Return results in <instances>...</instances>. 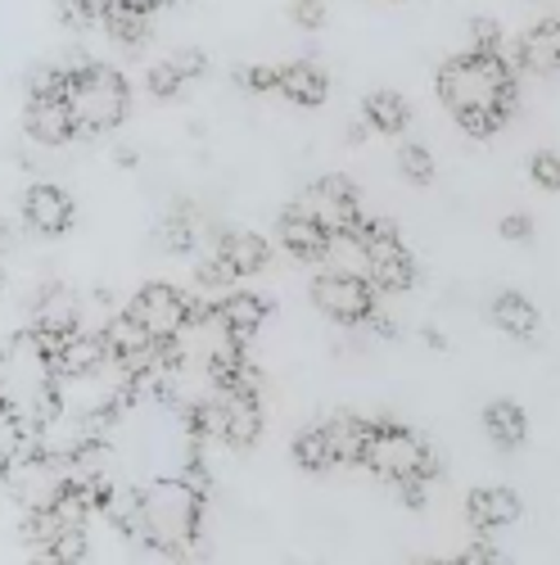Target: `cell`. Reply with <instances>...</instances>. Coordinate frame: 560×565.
<instances>
[{
  "label": "cell",
  "mask_w": 560,
  "mask_h": 565,
  "mask_svg": "<svg viewBox=\"0 0 560 565\" xmlns=\"http://www.w3.org/2000/svg\"><path fill=\"white\" fill-rule=\"evenodd\" d=\"M200 525H204V476L200 461L181 476H159L146 489H136V521H131V539H140L146 547L163 552V556H185L200 543Z\"/></svg>",
  "instance_id": "6da1fadb"
},
{
  "label": "cell",
  "mask_w": 560,
  "mask_h": 565,
  "mask_svg": "<svg viewBox=\"0 0 560 565\" xmlns=\"http://www.w3.org/2000/svg\"><path fill=\"white\" fill-rule=\"evenodd\" d=\"M439 96L465 131L488 136L516 109V64H506L502 51L448 60L439 68Z\"/></svg>",
  "instance_id": "7a4b0ae2"
},
{
  "label": "cell",
  "mask_w": 560,
  "mask_h": 565,
  "mask_svg": "<svg viewBox=\"0 0 560 565\" xmlns=\"http://www.w3.org/2000/svg\"><path fill=\"white\" fill-rule=\"evenodd\" d=\"M55 349L45 344L36 331L14 335L10 344H0V412L6 420L36 430L45 416H55Z\"/></svg>",
  "instance_id": "3957f363"
},
{
  "label": "cell",
  "mask_w": 560,
  "mask_h": 565,
  "mask_svg": "<svg viewBox=\"0 0 560 565\" xmlns=\"http://www.w3.org/2000/svg\"><path fill=\"white\" fill-rule=\"evenodd\" d=\"M131 109L127 77L109 64H73V86H68V114H73V136L96 140L114 131Z\"/></svg>",
  "instance_id": "277c9868"
},
{
  "label": "cell",
  "mask_w": 560,
  "mask_h": 565,
  "mask_svg": "<svg viewBox=\"0 0 560 565\" xmlns=\"http://www.w3.org/2000/svg\"><path fill=\"white\" fill-rule=\"evenodd\" d=\"M376 480L389 484H430L439 476V457L434 448L420 439L411 426H398V420H376L370 426V444H366V461H362Z\"/></svg>",
  "instance_id": "5b68a950"
},
{
  "label": "cell",
  "mask_w": 560,
  "mask_h": 565,
  "mask_svg": "<svg viewBox=\"0 0 560 565\" xmlns=\"http://www.w3.org/2000/svg\"><path fill=\"white\" fill-rule=\"evenodd\" d=\"M353 231L366 235V249H370V286L385 290V295H402L416 286V258L411 249L398 241V231L380 217H362Z\"/></svg>",
  "instance_id": "8992f818"
},
{
  "label": "cell",
  "mask_w": 560,
  "mask_h": 565,
  "mask_svg": "<svg viewBox=\"0 0 560 565\" xmlns=\"http://www.w3.org/2000/svg\"><path fill=\"white\" fill-rule=\"evenodd\" d=\"M131 321L146 331L154 344H172L181 331H185V321H191L195 303L185 299L176 286H168V280H150V286H140L127 303Z\"/></svg>",
  "instance_id": "52a82bcc"
},
{
  "label": "cell",
  "mask_w": 560,
  "mask_h": 565,
  "mask_svg": "<svg viewBox=\"0 0 560 565\" xmlns=\"http://www.w3.org/2000/svg\"><path fill=\"white\" fill-rule=\"evenodd\" d=\"M312 303L340 326H366L376 317V286L362 276H340V271H321L312 276Z\"/></svg>",
  "instance_id": "ba28073f"
},
{
  "label": "cell",
  "mask_w": 560,
  "mask_h": 565,
  "mask_svg": "<svg viewBox=\"0 0 560 565\" xmlns=\"http://www.w3.org/2000/svg\"><path fill=\"white\" fill-rule=\"evenodd\" d=\"M325 231H353L366 213H362V200H357V185L348 181V177H340V172H331V177H316L308 191H303V200H299Z\"/></svg>",
  "instance_id": "9c48e42d"
},
{
  "label": "cell",
  "mask_w": 560,
  "mask_h": 565,
  "mask_svg": "<svg viewBox=\"0 0 560 565\" xmlns=\"http://www.w3.org/2000/svg\"><path fill=\"white\" fill-rule=\"evenodd\" d=\"M23 222L36 231V235H64L77 217V204L73 195L64 191V185L55 181H32L28 191H23V204H19Z\"/></svg>",
  "instance_id": "30bf717a"
},
{
  "label": "cell",
  "mask_w": 560,
  "mask_h": 565,
  "mask_svg": "<svg viewBox=\"0 0 560 565\" xmlns=\"http://www.w3.org/2000/svg\"><path fill=\"white\" fill-rule=\"evenodd\" d=\"M276 245L286 249L294 263H316L321 267V258H325V245H331V231H325L303 204H290L286 213H280V222H276Z\"/></svg>",
  "instance_id": "8fae6325"
},
{
  "label": "cell",
  "mask_w": 560,
  "mask_h": 565,
  "mask_svg": "<svg viewBox=\"0 0 560 565\" xmlns=\"http://www.w3.org/2000/svg\"><path fill=\"white\" fill-rule=\"evenodd\" d=\"M23 127L36 146H64L73 140V114L64 96H41V90H28V105H23Z\"/></svg>",
  "instance_id": "7c38bea8"
},
{
  "label": "cell",
  "mask_w": 560,
  "mask_h": 565,
  "mask_svg": "<svg viewBox=\"0 0 560 565\" xmlns=\"http://www.w3.org/2000/svg\"><path fill=\"white\" fill-rule=\"evenodd\" d=\"M520 515H525V507H520L516 489H475L471 498H465V521H471L480 534L516 525Z\"/></svg>",
  "instance_id": "4fadbf2b"
},
{
  "label": "cell",
  "mask_w": 560,
  "mask_h": 565,
  "mask_svg": "<svg viewBox=\"0 0 560 565\" xmlns=\"http://www.w3.org/2000/svg\"><path fill=\"white\" fill-rule=\"evenodd\" d=\"M276 96H286L290 105H303V109H316L325 96H331V77H325V68H316V64H308V60L280 64Z\"/></svg>",
  "instance_id": "5bb4252c"
},
{
  "label": "cell",
  "mask_w": 560,
  "mask_h": 565,
  "mask_svg": "<svg viewBox=\"0 0 560 565\" xmlns=\"http://www.w3.org/2000/svg\"><path fill=\"white\" fill-rule=\"evenodd\" d=\"M213 254L236 271V280L240 276H254V271H262L267 263H271V245L262 241L258 231H222L217 235V245H213Z\"/></svg>",
  "instance_id": "9a60e30c"
},
{
  "label": "cell",
  "mask_w": 560,
  "mask_h": 565,
  "mask_svg": "<svg viewBox=\"0 0 560 565\" xmlns=\"http://www.w3.org/2000/svg\"><path fill=\"white\" fill-rule=\"evenodd\" d=\"M325 426V439H331V452H335V466H362L366 461V444H370V426L376 420H362V416H331L321 420Z\"/></svg>",
  "instance_id": "2e32d148"
},
{
  "label": "cell",
  "mask_w": 560,
  "mask_h": 565,
  "mask_svg": "<svg viewBox=\"0 0 560 565\" xmlns=\"http://www.w3.org/2000/svg\"><path fill=\"white\" fill-rule=\"evenodd\" d=\"M516 68H525V73H556L560 68V19H547V23L525 32L520 51H516Z\"/></svg>",
  "instance_id": "e0dca14e"
},
{
  "label": "cell",
  "mask_w": 560,
  "mask_h": 565,
  "mask_svg": "<svg viewBox=\"0 0 560 565\" xmlns=\"http://www.w3.org/2000/svg\"><path fill=\"white\" fill-rule=\"evenodd\" d=\"M321 271H340V276H362L370 280V249L362 231H335L331 245H325Z\"/></svg>",
  "instance_id": "ac0fdd59"
},
{
  "label": "cell",
  "mask_w": 560,
  "mask_h": 565,
  "mask_svg": "<svg viewBox=\"0 0 560 565\" xmlns=\"http://www.w3.org/2000/svg\"><path fill=\"white\" fill-rule=\"evenodd\" d=\"M109 362V344H105V335L96 331H77V335H68L60 349H55V371L60 375H86V371H96V366H105Z\"/></svg>",
  "instance_id": "d6986e66"
},
{
  "label": "cell",
  "mask_w": 560,
  "mask_h": 565,
  "mask_svg": "<svg viewBox=\"0 0 560 565\" xmlns=\"http://www.w3.org/2000/svg\"><path fill=\"white\" fill-rule=\"evenodd\" d=\"M484 430H488V439H493L497 448L516 452V448L529 439V416H525V407H520V403L497 398V403H488V407H484Z\"/></svg>",
  "instance_id": "ffe728a7"
},
{
  "label": "cell",
  "mask_w": 560,
  "mask_h": 565,
  "mask_svg": "<svg viewBox=\"0 0 560 565\" xmlns=\"http://www.w3.org/2000/svg\"><path fill=\"white\" fill-rule=\"evenodd\" d=\"M204 68H208L204 51H176V55H168V60H159L150 68V90H154L159 100H168V96H176L185 82H195Z\"/></svg>",
  "instance_id": "44dd1931"
},
{
  "label": "cell",
  "mask_w": 560,
  "mask_h": 565,
  "mask_svg": "<svg viewBox=\"0 0 560 565\" xmlns=\"http://www.w3.org/2000/svg\"><path fill=\"white\" fill-rule=\"evenodd\" d=\"M217 312H222V321L230 326V335H236L240 344H249V335L267 321V299H258V295H249V290H226V295L217 299Z\"/></svg>",
  "instance_id": "7402d4cb"
},
{
  "label": "cell",
  "mask_w": 560,
  "mask_h": 565,
  "mask_svg": "<svg viewBox=\"0 0 560 565\" xmlns=\"http://www.w3.org/2000/svg\"><path fill=\"white\" fill-rule=\"evenodd\" d=\"M362 122L370 131H380V136H398L411 122V105L398 96V90H370V96L362 100Z\"/></svg>",
  "instance_id": "603a6c76"
},
{
  "label": "cell",
  "mask_w": 560,
  "mask_h": 565,
  "mask_svg": "<svg viewBox=\"0 0 560 565\" xmlns=\"http://www.w3.org/2000/svg\"><path fill=\"white\" fill-rule=\"evenodd\" d=\"M493 326H502L510 340H529V335H538V308L525 295L506 290L493 299Z\"/></svg>",
  "instance_id": "cb8c5ba5"
},
{
  "label": "cell",
  "mask_w": 560,
  "mask_h": 565,
  "mask_svg": "<svg viewBox=\"0 0 560 565\" xmlns=\"http://www.w3.org/2000/svg\"><path fill=\"white\" fill-rule=\"evenodd\" d=\"M100 28L114 45H127V51H140V45L150 41V14L146 10H105L100 14Z\"/></svg>",
  "instance_id": "d4e9b609"
},
{
  "label": "cell",
  "mask_w": 560,
  "mask_h": 565,
  "mask_svg": "<svg viewBox=\"0 0 560 565\" xmlns=\"http://www.w3.org/2000/svg\"><path fill=\"white\" fill-rule=\"evenodd\" d=\"M294 461L303 470H312V476H321V470H335V452H331V439H325V426H303L294 435Z\"/></svg>",
  "instance_id": "484cf974"
},
{
  "label": "cell",
  "mask_w": 560,
  "mask_h": 565,
  "mask_svg": "<svg viewBox=\"0 0 560 565\" xmlns=\"http://www.w3.org/2000/svg\"><path fill=\"white\" fill-rule=\"evenodd\" d=\"M159 241H163L172 254H191L195 241H200V222H195V213H191V209H172V213L163 217V226H159Z\"/></svg>",
  "instance_id": "4316f807"
},
{
  "label": "cell",
  "mask_w": 560,
  "mask_h": 565,
  "mask_svg": "<svg viewBox=\"0 0 560 565\" xmlns=\"http://www.w3.org/2000/svg\"><path fill=\"white\" fill-rule=\"evenodd\" d=\"M86 552H90L86 530H60L51 543H45V552H36V556L55 561V565H82V561H86Z\"/></svg>",
  "instance_id": "83f0119b"
},
{
  "label": "cell",
  "mask_w": 560,
  "mask_h": 565,
  "mask_svg": "<svg viewBox=\"0 0 560 565\" xmlns=\"http://www.w3.org/2000/svg\"><path fill=\"white\" fill-rule=\"evenodd\" d=\"M398 172H402V181H411V185H430V181H434V154L411 140V146L398 150Z\"/></svg>",
  "instance_id": "f1b7e54d"
},
{
  "label": "cell",
  "mask_w": 560,
  "mask_h": 565,
  "mask_svg": "<svg viewBox=\"0 0 560 565\" xmlns=\"http://www.w3.org/2000/svg\"><path fill=\"white\" fill-rule=\"evenodd\" d=\"M529 177L542 185V191H560V154L538 150V154L529 159Z\"/></svg>",
  "instance_id": "f546056e"
},
{
  "label": "cell",
  "mask_w": 560,
  "mask_h": 565,
  "mask_svg": "<svg viewBox=\"0 0 560 565\" xmlns=\"http://www.w3.org/2000/svg\"><path fill=\"white\" fill-rule=\"evenodd\" d=\"M276 77H280V64H254L240 73V82L249 90H258V96H276Z\"/></svg>",
  "instance_id": "4dcf8cb0"
},
{
  "label": "cell",
  "mask_w": 560,
  "mask_h": 565,
  "mask_svg": "<svg viewBox=\"0 0 560 565\" xmlns=\"http://www.w3.org/2000/svg\"><path fill=\"white\" fill-rule=\"evenodd\" d=\"M290 19H294L299 28H308V32H316V28L325 23V0H294Z\"/></svg>",
  "instance_id": "1f68e13d"
},
{
  "label": "cell",
  "mask_w": 560,
  "mask_h": 565,
  "mask_svg": "<svg viewBox=\"0 0 560 565\" xmlns=\"http://www.w3.org/2000/svg\"><path fill=\"white\" fill-rule=\"evenodd\" d=\"M502 235H506V241H529V235H534V222H529L525 213H510V217L502 222Z\"/></svg>",
  "instance_id": "d6a6232c"
},
{
  "label": "cell",
  "mask_w": 560,
  "mask_h": 565,
  "mask_svg": "<svg viewBox=\"0 0 560 565\" xmlns=\"http://www.w3.org/2000/svg\"><path fill=\"white\" fill-rule=\"evenodd\" d=\"M10 470H14V457L6 444H0V484H10Z\"/></svg>",
  "instance_id": "836d02e7"
},
{
  "label": "cell",
  "mask_w": 560,
  "mask_h": 565,
  "mask_svg": "<svg viewBox=\"0 0 560 565\" xmlns=\"http://www.w3.org/2000/svg\"><path fill=\"white\" fill-rule=\"evenodd\" d=\"M163 6H172V0H136V10H146V14H154V10H163Z\"/></svg>",
  "instance_id": "e575fe53"
},
{
  "label": "cell",
  "mask_w": 560,
  "mask_h": 565,
  "mask_svg": "<svg viewBox=\"0 0 560 565\" xmlns=\"http://www.w3.org/2000/svg\"><path fill=\"white\" fill-rule=\"evenodd\" d=\"M28 565H55V561H45V556H32V561H28Z\"/></svg>",
  "instance_id": "d590c367"
},
{
  "label": "cell",
  "mask_w": 560,
  "mask_h": 565,
  "mask_svg": "<svg viewBox=\"0 0 560 565\" xmlns=\"http://www.w3.org/2000/svg\"><path fill=\"white\" fill-rule=\"evenodd\" d=\"M0 290H6V267H0Z\"/></svg>",
  "instance_id": "8d00e7d4"
}]
</instances>
